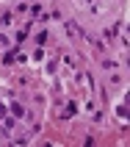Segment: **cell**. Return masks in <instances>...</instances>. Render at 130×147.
<instances>
[{
    "label": "cell",
    "instance_id": "6da1fadb",
    "mask_svg": "<svg viewBox=\"0 0 130 147\" xmlns=\"http://www.w3.org/2000/svg\"><path fill=\"white\" fill-rule=\"evenodd\" d=\"M11 114H14V117H25V114H22V106H19V103H11Z\"/></svg>",
    "mask_w": 130,
    "mask_h": 147
},
{
    "label": "cell",
    "instance_id": "7a4b0ae2",
    "mask_svg": "<svg viewBox=\"0 0 130 147\" xmlns=\"http://www.w3.org/2000/svg\"><path fill=\"white\" fill-rule=\"evenodd\" d=\"M72 114H75V103H69V106L64 108V117H72Z\"/></svg>",
    "mask_w": 130,
    "mask_h": 147
}]
</instances>
